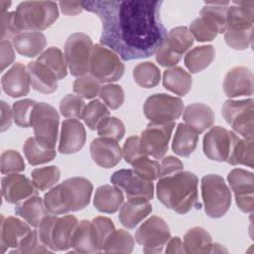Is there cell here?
I'll return each instance as SVG.
<instances>
[{"mask_svg":"<svg viewBox=\"0 0 254 254\" xmlns=\"http://www.w3.org/2000/svg\"><path fill=\"white\" fill-rule=\"evenodd\" d=\"M59 6L64 15L75 16L83 10L82 1H61Z\"/></svg>","mask_w":254,"mask_h":254,"instance_id":"6125c7cd","label":"cell"},{"mask_svg":"<svg viewBox=\"0 0 254 254\" xmlns=\"http://www.w3.org/2000/svg\"><path fill=\"white\" fill-rule=\"evenodd\" d=\"M30 226L27 221L24 222L17 217L1 215V253L4 254L8 248H18L22 240L32 231Z\"/></svg>","mask_w":254,"mask_h":254,"instance_id":"44dd1931","label":"cell"},{"mask_svg":"<svg viewBox=\"0 0 254 254\" xmlns=\"http://www.w3.org/2000/svg\"><path fill=\"white\" fill-rule=\"evenodd\" d=\"M86 141V132L78 119H65L62 123L59 152L62 154H74L82 149Z\"/></svg>","mask_w":254,"mask_h":254,"instance_id":"d6986e66","label":"cell"},{"mask_svg":"<svg viewBox=\"0 0 254 254\" xmlns=\"http://www.w3.org/2000/svg\"><path fill=\"white\" fill-rule=\"evenodd\" d=\"M156 61L157 63L162 65V66H166V67H173L175 66L182 59V57L174 54L172 51H170L166 45L164 44V42L160 45V47L157 49L156 51Z\"/></svg>","mask_w":254,"mask_h":254,"instance_id":"6f0895ef","label":"cell"},{"mask_svg":"<svg viewBox=\"0 0 254 254\" xmlns=\"http://www.w3.org/2000/svg\"><path fill=\"white\" fill-rule=\"evenodd\" d=\"M3 91L13 98L25 96L30 91V76L22 63L14 64L1 77Z\"/></svg>","mask_w":254,"mask_h":254,"instance_id":"7402d4cb","label":"cell"},{"mask_svg":"<svg viewBox=\"0 0 254 254\" xmlns=\"http://www.w3.org/2000/svg\"><path fill=\"white\" fill-rule=\"evenodd\" d=\"M164 44L174 54L182 57L192 46L193 37L187 27L180 26L168 32Z\"/></svg>","mask_w":254,"mask_h":254,"instance_id":"8d00e7d4","label":"cell"},{"mask_svg":"<svg viewBox=\"0 0 254 254\" xmlns=\"http://www.w3.org/2000/svg\"><path fill=\"white\" fill-rule=\"evenodd\" d=\"M13 119V110L5 101H1V132H4L10 128Z\"/></svg>","mask_w":254,"mask_h":254,"instance_id":"be15d7a7","label":"cell"},{"mask_svg":"<svg viewBox=\"0 0 254 254\" xmlns=\"http://www.w3.org/2000/svg\"><path fill=\"white\" fill-rule=\"evenodd\" d=\"M14 47L12 43L8 40L0 41V50H1V70L3 71L7 66L13 64L15 60Z\"/></svg>","mask_w":254,"mask_h":254,"instance_id":"94428289","label":"cell"},{"mask_svg":"<svg viewBox=\"0 0 254 254\" xmlns=\"http://www.w3.org/2000/svg\"><path fill=\"white\" fill-rule=\"evenodd\" d=\"M59 18L58 4L53 1H24L15 11V24L22 32H41Z\"/></svg>","mask_w":254,"mask_h":254,"instance_id":"5b68a950","label":"cell"},{"mask_svg":"<svg viewBox=\"0 0 254 254\" xmlns=\"http://www.w3.org/2000/svg\"><path fill=\"white\" fill-rule=\"evenodd\" d=\"M219 253V252H227L226 249H224L222 247V245L218 244V243H212L211 244V248H210V253Z\"/></svg>","mask_w":254,"mask_h":254,"instance_id":"03108f58","label":"cell"},{"mask_svg":"<svg viewBox=\"0 0 254 254\" xmlns=\"http://www.w3.org/2000/svg\"><path fill=\"white\" fill-rule=\"evenodd\" d=\"M32 87L45 94H50L58 89L57 76L42 63L38 61L30 62L27 64Z\"/></svg>","mask_w":254,"mask_h":254,"instance_id":"4316f807","label":"cell"},{"mask_svg":"<svg viewBox=\"0 0 254 254\" xmlns=\"http://www.w3.org/2000/svg\"><path fill=\"white\" fill-rule=\"evenodd\" d=\"M100 87V82L90 74L77 77L72 85L73 92L85 99H91L98 95Z\"/></svg>","mask_w":254,"mask_h":254,"instance_id":"f6af8a7d","label":"cell"},{"mask_svg":"<svg viewBox=\"0 0 254 254\" xmlns=\"http://www.w3.org/2000/svg\"><path fill=\"white\" fill-rule=\"evenodd\" d=\"M152 205L147 198H128V200L121 205L118 218L123 226L132 229L146 218L152 212Z\"/></svg>","mask_w":254,"mask_h":254,"instance_id":"603a6c76","label":"cell"},{"mask_svg":"<svg viewBox=\"0 0 254 254\" xmlns=\"http://www.w3.org/2000/svg\"><path fill=\"white\" fill-rule=\"evenodd\" d=\"M190 32L197 42H210L214 40L216 35L210 32L199 18L194 19L190 25Z\"/></svg>","mask_w":254,"mask_h":254,"instance_id":"91938a15","label":"cell"},{"mask_svg":"<svg viewBox=\"0 0 254 254\" xmlns=\"http://www.w3.org/2000/svg\"><path fill=\"white\" fill-rule=\"evenodd\" d=\"M132 170L143 179L153 182L159 178L160 165L157 161L151 160L148 156H145L132 164Z\"/></svg>","mask_w":254,"mask_h":254,"instance_id":"f5cc1de1","label":"cell"},{"mask_svg":"<svg viewBox=\"0 0 254 254\" xmlns=\"http://www.w3.org/2000/svg\"><path fill=\"white\" fill-rule=\"evenodd\" d=\"M212 239L202 227H192L184 236L186 253H210Z\"/></svg>","mask_w":254,"mask_h":254,"instance_id":"d590c367","label":"cell"},{"mask_svg":"<svg viewBox=\"0 0 254 254\" xmlns=\"http://www.w3.org/2000/svg\"><path fill=\"white\" fill-rule=\"evenodd\" d=\"M51 249L46 247L40 240L37 230H32L20 243L19 247L10 253L35 254V253H52Z\"/></svg>","mask_w":254,"mask_h":254,"instance_id":"816d5d0a","label":"cell"},{"mask_svg":"<svg viewBox=\"0 0 254 254\" xmlns=\"http://www.w3.org/2000/svg\"><path fill=\"white\" fill-rule=\"evenodd\" d=\"M197 177L188 171H181L174 175L159 178L156 191L158 199L167 207L177 213L186 214L197 203Z\"/></svg>","mask_w":254,"mask_h":254,"instance_id":"7a4b0ae2","label":"cell"},{"mask_svg":"<svg viewBox=\"0 0 254 254\" xmlns=\"http://www.w3.org/2000/svg\"><path fill=\"white\" fill-rule=\"evenodd\" d=\"M70 247L77 253H97L92 233H91V221L83 219L78 222L72 237Z\"/></svg>","mask_w":254,"mask_h":254,"instance_id":"e575fe53","label":"cell"},{"mask_svg":"<svg viewBox=\"0 0 254 254\" xmlns=\"http://www.w3.org/2000/svg\"><path fill=\"white\" fill-rule=\"evenodd\" d=\"M135 82L143 88H153L157 86L161 79V70L151 62L138 64L133 69Z\"/></svg>","mask_w":254,"mask_h":254,"instance_id":"f35d334b","label":"cell"},{"mask_svg":"<svg viewBox=\"0 0 254 254\" xmlns=\"http://www.w3.org/2000/svg\"><path fill=\"white\" fill-rule=\"evenodd\" d=\"M230 148L229 131L221 126L212 127L203 137L204 155L216 162H226Z\"/></svg>","mask_w":254,"mask_h":254,"instance_id":"ffe728a7","label":"cell"},{"mask_svg":"<svg viewBox=\"0 0 254 254\" xmlns=\"http://www.w3.org/2000/svg\"><path fill=\"white\" fill-rule=\"evenodd\" d=\"M38 62L45 64L59 79H63L67 74V64L63 52L57 47H50L39 57Z\"/></svg>","mask_w":254,"mask_h":254,"instance_id":"74e56055","label":"cell"},{"mask_svg":"<svg viewBox=\"0 0 254 254\" xmlns=\"http://www.w3.org/2000/svg\"><path fill=\"white\" fill-rule=\"evenodd\" d=\"M93 44L84 33H73L65 41L64 58L73 76H82L89 72Z\"/></svg>","mask_w":254,"mask_h":254,"instance_id":"30bf717a","label":"cell"},{"mask_svg":"<svg viewBox=\"0 0 254 254\" xmlns=\"http://www.w3.org/2000/svg\"><path fill=\"white\" fill-rule=\"evenodd\" d=\"M183 118L185 124L193 129L197 134H201L206 129L212 127L214 123V112L204 103H191L184 109Z\"/></svg>","mask_w":254,"mask_h":254,"instance_id":"d4e9b609","label":"cell"},{"mask_svg":"<svg viewBox=\"0 0 254 254\" xmlns=\"http://www.w3.org/2000/svg\"><path fill=\"white\" fill-rule=\"evenodd\" d=\"M1 189L3 198L12 204H18L23 200L38 195V190L26 176L9 174L2 178Z\"/></svg>","mask_w":254,"mask_h":254,"instance_id":"2e32d148","label":"cell"},{"mask_svg":"<svg viewBox=\"0 0 254 254\" xmlns=\"http://www.w3.org/2000/svg\"><path fill=\"white\" fill-rule=\"evenodd\" d=\"M199 12V19L205 27L214 35L224 34L226 30V16L228 10V1H208Z\"/></svg>","mask_w":254,"mask_h":254,"instance_id":"cb8c5ba5","label":"cell"},{"mask_svg":"<svg viewBox=\"0 0 254 254\" xmlns=\"http://www.w3.org/2000/svg\"><path fill=\"white\" fill-rule=\"evenodd\" d=\"M163 85L166 89L179 95L185 96L192 85L190 73L180 66H173L163 72Z\"/></svg>","mask_w":254,"mask_h":254,"instance_id":"4dcf8cb0","label":"cell"},{"mask_svg":"<svg viewBox=\"0 0 254 254\" xmlns=\"http://www.w3.org/2000/svg\"><path fill=\"white\" fill-rule=\"evenodd\" d=\"M223 90L227 97L251 96L253 94V72L245 66L229 69L223 80Z\"/></svg>","mask_w":254,"mask_h":254,"instance_id":"e0dca14e","label":"cell"},{"mask_svg":"<svg viewBox=\"0 0 254 254\" xmlns=\"http://www.w3.org/2000/svg\"><path fill=\"white\" fill-rule=\"evenodd\" d=\"M163 1L92 0L82 1L83 9L101 21L100 45L122 61L153 56L167 37L160 8Z\"/></svg>","mask_w":254,"mask_h":254,"instance_id":"6da1fadb","label":"cell"},{"mask_svg":"<svg viewBox=\"0 0 254 254\" xmlns=\"http://www.w3.org/2000/svg\"><path fill=\"white\" fill-rule=\"evenodd\" d=\"M1 40H13L17 35L22 33L15 24V11L1 13Z\"/></svg>","mask_w":254,"mask_h":254,"instance_id":"9f6ffc18","label":"cell"},{"mask_svg":"<svg viewBox=\"0 0 254 254\" xmlns=\"http://www.w3.org/2000/svg\"><path fill=\"white\" fill-rule=\"evenodd\" d=\"M123 157L126 163L132 165L135 161L139 160L142 157L147 156L144 150L142 149L140 137L138 136H130L124 143L123 146Z\"/></svg>","mask_w":254,"mask_h":254,"instance_id":"db71d44e","label":"cell"},{"mask_svg":"<svg viewBox=\"0 0 254 254\" xmlns=\"http://www.w3.org/2000/svg\"><path fill=\"white\" fill-rule=\"evenodd\" d=\"M32 182L38 190L52 189L61 179V171L57 166H47L34 169L31 173Z\"/></svg>","mask_w":254,"mask_h":254,"instance_id":"60d3db41","label":"cell"},{"mask_svg":"<svg viewBox=\"0 0 254 254\" xmlns=\"http://www.w3.org/2000/svg\"><path fill=\"white\" fill-rule=\"evenodd\" d=\"M46 44V36L42 32H22L12 40V45L17 53L26 58H35L41 55Z\"/></svg>","mask_w":254,"mask_h":254,"instance_id":"f546056e","label":"cell"},{"mask_svg":"<svg viewBox=\"0 0 254 254\" xmlns=\"http://www.w3.org/2000/svg\"><path fill=\"white\" fill-rule=\"evenodd\" d=\"M11 5L10 1H0V8H1V13L7 12L6 9Z\"/></svg>","mask_w":254,"mask_h":254,"instance_id":"003e7915","label":"cell"},{"mask_svg":"<svg viewBox=\"0 0 254 254\" xmlns=\"http://www.w3.org/2000/svg\"><path fill=\"white\" fill-rule=\"evenodd\" d=\"M170 238L169 225L157 215L149 217L135 233V240L143 246L145 253H161Z\"/></svg>","mask_w":254,"mask_h":254,"instance_id":"7c38bea8","label":"cell"},{"mask_svg":"<svg viewBox=\"0 0 254 254\" xmlns=\"http://www.w3.org/2000/svg\"><path fill=\"white\" fill-rule=\"evenodd\" d=\"M226 123L233 132L242 138H253L254 135V100L252 98L242 100H226L221 109Z\"/></svg>","mask_w":254,"mask_h":254,"instance_id":"9c48e42d","label":"cell"},{"mask_svg":"<svg viewBox=\"0 0 254 254\" xmlns=\"http://www.w3.org/2000/svg\"><path fill=\"white\" fill-rule=\"evenodd\" d=\"M198 134L185 123H179L172 143L175 154L181 157H189L196 148Z\"/></svg>","mask_w":254,"mask_h":254,"instance_id":"d6a6232c","label":"cell"},{"mask_svg":"<svg viewBox=\"0 0 254 254\" xmlns=\"http://www.w3.org/2000/svg\"><path fill=\"white\" fill-rule=\"evenodd\" d=\"M184 170V164L182 161L174 156H168L162 159L160 164V172L159 178L168 177L179 173Z\"/></svg>","mask_w":254,"mask_h":254,"instance_id":"680465c9","label":"cell"},{"mask_svg":"<svg viewBox=\"0 0 254 254\" xmlns=\"http://www.w3.org/2000/svg\"><path fill=\"white\" fill-rule=\"evenodd\" d=\"M215 59V49L211 45L193 48L185 56V64L190 73H197L206 68Z\"/></svg>","mask_w":254,"mask_h":254,"instance_id":"836d02e7","label":"cell"},{"mask_svg":"<svg viewBox=\"0 0 254 254\" xmlns=\"http://www.w3.org/2000/svg\"><path fill=\"white\" fill-rule=\"evenodd\" d=\"M134 247V239L132 235L123 229L114 230L107 238L103 251L104 252H122L131 253Z\"/></svg>","mask_w":254,"mask_h":254,"instance_id":"b9f144b4","label":"cell"},{"mask_svg":"<svg viewBox=\"0 0 254 254\" xmlns=\"http://www.w3.org/2000/svg\"><path fill=\"white\" fill-rule=\"evenodd\" d=\"M201 196L205 213L211 218L222 217L231 204V191L223 178L209 174L201 179Z\"/></svg>","mask_w":254,"mask_h":254,"instance_id":"8992f818","label":"cell"},{"mask_svg":"<svg viewBox=\"0 0 254 254\" xmlns=\"http://www.w3.org/2000/svg\"><path fill=\"white\" fill-rule=\"evenodd\" d=\"M78 222L77 218L71 214L57 218L52 230L55 251H65L70 248L71 237Z\"/></svg>","mask_w":254,"mask_h":254,"instance_id":"83f0119b","label":"cell"},{"mask_svg":"<svg viewBox=\"0 0 254 254\" xmlns=\"http://www.w3.org/2000/svg\"><path fill=\"white\" fill-rule=\"evenodd\" d=\"M58 216L54 214H47L41 221L40 225L38 226V236L41 240V242L51 249L52 251H55V247L52 240V230L54 223L56 222Z\"/></svg>","mask_w":254,"mask_h":254,"instance_id":"11a10c76","label":"cell"},{"mask_svg":"<svg viewBox=\"0 0 254 254\" xmlns=\"http://www.w3.org/2000/svg\"><path fill=\"white\" fill-rule=\"evenodd\" d=\"M143 110L150 122L166 124L180 118L184 111V102L179 97L156 93L146 99Z\"/></svg>","mask_w":254,"mask_h":254,"instance_id":"8fae6325","label":"cell"},{"mask_svg":"<svg viewBox=\"0 0 254 254\" xmlns=\"http://www.w3.org/2000/svg\"><path fill=\"white\" fill-rule=\"evenodd\" d=\"M174 128L175 122L166 124L150 122L142 131L140 137L141 146L146 155L155 159H162L169 149V142Z\"/></svg>","mask_w":254,"mask_h":254,"instance_id":"4fadbf2b","label":"cell"},{"mask_svg":"<svg viewBox=\"0 0 254 254\" xmlns=\"http://www.w3.org/2000/svg\"><path fill=\"white\" fill-rule=\"evenodd\" d=\"M89 151L93 162L103 169L115 167L123 156L117 141L104 137L93 139L90 143Z\"/></svg>","mask_w":254,"mask_h":254,"instance_id":"ac0fdd59","label":"cell"},{"mask_svg":"<svg viewBox=\"0 0 254 254\" xmlns=\"http://www.w3.org/2000/svg\"><path fill=\"white\" fill-rule=\"evenodd\" d=\"M99 137L110 138L115 141H120L125 135V126L123 122L113 116L105 117L97 127Z\"/></svg>","mask_w":254,"mask_h":254,"instance_id":"bcb514c9","label":"cell"},{"mask_svg":"<svg viewBox=\"0 0 254 254\" xmlns=\"http://www.w3.org/2000/svg\"><path fill=\"white\" fill-rule=\"evenodd\" d=\"M123 201L124 195L121 190L115 186L103 185L95 190L93 205L100 212L114 213L121 207Z\"/></svg>","mask_w":254,"mask_h":254,"instance_id":"f1b7e54d","label":"cell"},{"mask_svg":"<svg viewBox=\"0 0 254 254\" xmlns=\"http://www.w3.org/2000/svg\"><path fill=\"white\" fill-rule=\"evenodd\" d=\"M125 66L121 59L110 49L96 44L92 48L89 72L99 82H113L124 74Z\"/></svg>","mask_w":254,"mask_h":254,"instance_id":"ba28073f","label":"cell"},{"mask_svg":"<svg viewBox=\"0 0 254 254\" xmlns=\"http://www.w3.org/2000/svg\"><path fill=\"white\" fill-rule=\"evenodd\" d=\"M166 253H186L185 245L180 237H173L167 243Z\"/></svg>","mask_w":254,"mask_h":254,"instance_id":"e7e4bbea","label":"cell"},{"mask_svg":"<svg viewBox=\"0 0 254 254\" xmlns=\"http://www.w3.org/2000/svg\"><path fill=\"white\" fill-rule=\"evenodd\" d=\"M226 16L225 43L234 50L249 48L254 31V1H233Z\"/></svg>","mask_w":254,"mask_h":254,"instance_id":"277c9868","label":"cell"},{"mask_svg":"<svg viewBox=\"0 0 254 254\" xmlns=\"http://www.w3.org/2000/svg\"><path fill=\"white\" fill-rule=\"evenodd\" d=\"M115 230L112 220L108 217L97 216L91 220V233L94 245L98 252L103 251L104 244L110 234Z\"/></svg>","mask_w":254,"mask_h":254,"instance_id":"7bdbcfd3","label":"cell"},{"mask_svg":"<svg viewBox=\"0 0 254 254\" xmlns=\"http://www.w3.org/2000/svg\"><path fill=\"white\" fill-rule=\"evenodd\" d=\"M60 115L46 102H36L31 114V126L37 143L46 149H55L59 135Z\"/></svg>","mask_w":254,"mask_h":254,"instance_id":"52a82bcc","label":"cell"},{"mask_svg":"<svg viewBox=\"0 0 254 254\" xmlns=\"http://www.w3.org/2000/svg\"><path fill=\"white\" fill-rule=\"evenodd\" d=\"M44 199L33 195L15 206V213L27 221L32 227H38L42 219L47 215Z\"/></svg>","mask_w":254,"mask_h":254,"instance_id":"1f68e13d","label":"cell"},{"mask_svg":"<svg viewBox=\"0 0 254 254\" xmlns=\"http://www.w3.org/2000/svg\"><path fill=\"white\" fill-rule=\"evenodd\" d=\"M23 151L27 161L32 166L49 163L53 161L57 155L55 149H46L41 147L37 143L35 137H30L25 141Z\"/></svg>","mask_w":254,"mask_h":254,"instance_id":"ab89813d","label":"cell"},{"mask_svg":"<svg viewBox=\"0 0 254 254\" xmlns=\"http://www.w3.org/2000/svg\"><path fill=\"white\" fill-rule=\"evenodd\" d=\"M110 181L113 186L125 192L127 198L144 197L151 200L154 197L153 182L143 179L133 170H118L112 174Z\"/></svg>","mask_w":254,"mask_h":254,"instance_id":"9a60e30c","label":"cell"},{"mask_svg":"<svg viewBox=\"0 0 254 254\" xmlns=\"http://www.w3.org/2000/svg\"><path fill=\"white\" fill-rule=\"evenodd\" d=\"M107 116H109V110L107 107L100 100L94 99L85 105L81 119H83L84 123L90 130H95L99 123Z\"/></svg>","mask_w":254,"mask_h":254,"instance_id":"ee69618b","label":"cell"},{"mask_svg":"<svg viewBox=\"0 0 254 254\" xmlns=\"http://www.w3.org/2000/svg\"><path fill=\"white\" fill-rule=\"evenodd\" d=\"M230 148L226 162L232 166L244 165L254 168L253 138H241L233 131H229Z\"/></svg>","mask_w":254,"mask_h":254,"instance_id":"484cf974","label":"cell"},{"mask_svg":"<svg viewBox=\"0 0 254 254\" xmlns=\"http://www.w3.org/2000/svg\"><path fill=\"white\" fill-rule=\"evenodd\" d=\"M231 190L234 192L238 208L247 213L254 208V176L252 172L241 168L233 169L227 176Z\"/></svg>","mask_w":254,"mask_h":254,"instance_id":"5bb4252c","label":"cell"},{"mask_svg":"<svg viewBox=\"0 0 254 254\" xmlns=\"http://www.w3.org/2000/svg\"><path fill=\"white\" fill-rule=\"evenodd\" d=\"M85 107L81 97L73 94H66L62 98L60 103L61 114L67 119H80Z\"/></svg>","mask_w":254,"mask_h":254,"instance_id":"7dc6e473","label":"cell"},{"mask_svg":"<svg viewBox=\"0 0 254 254\" xmlns=\"http://www.w3.org/2000/svg\"><path fill=\"white\" fill-rule=\"evenodd\" d=\"M99 97L110 109H118L124 102V90L119 84L108 83L100 87Z\"/></svg>","mask_w":254,"mask_h":254,"instance_id":"681fc988","label":"cell"},{"mask_svg":"<svg viewBox=\"0 0 254 254\" xmlns=\"http://www.w3.org/2000/svg\"><path fill=\"white\" fill-rule=\"evenodd\" d=\"M93 186L85 178L73 177L50 189L44 195V204L50 214H66L86 207Z\"/></svg>","mask_w":254,"mask_h":254,"instance_id":"3957f363","label":"cell"},{"mask_svg":"<svg viewBox=\"0 0 254 254\" xmlns=\"http://www.w3.org/2000/svg\"><path fill=\"white\" fill-rule=\"evenodd\" d=\"M0 168L3 175L15 174L25 170L23 157L15 150H6L1 154Z\"/></svg>","mask_w":254,"mask_h":254,"instance_id":"f907efd6","label":"cell"},{"mask_svg":"<svg viewBox=\"0 0 254 254\" xmlns=\"http://www.w3.org/2000/svg\"><path fill=\"white\" fill-rule=\"evenodd\" d=\"M36 104L35 100L26 98L13 103L12 110L15 123L22 128L31 127V114Z\"/></svg>","mask_w":254,"mask_h":254,"instance_id":"c3c4849f","label":"cell"}]
</instances>
